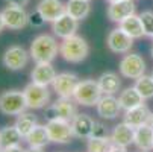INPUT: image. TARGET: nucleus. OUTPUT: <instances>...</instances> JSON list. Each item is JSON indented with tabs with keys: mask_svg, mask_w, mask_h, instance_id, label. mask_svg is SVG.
Segmentation results:
<instances>
[{
	"mask_svg": "<svg viewBox=\"0 0 153 152\" xmlns=\"http://www.w3.org/2000/svg\"><path fill=\"white\" fill-rule=\"evenodd\" d=\"M65 12L70 14L73 18L82 21L91 14L90 0H68L65 3Z\"/></svg>",
	"mask_w": 153,
	"mask_h": 152,
	"instance_id": "5701e85b",
	"label": "nucleus"
},
{
	"mask_svg": "<svg viewBox=\"0 0 153 152\" xmlns=\"http://www.w3.org/2000/svg\"><path fill=\"white\" fill-rule=\"evenodd\" d=\"M152 76H153V73H152Z\"/></svg>",
	"mask_w": 153,
	"mask_h": 152,
	"instance_id": "c03bdc74",
	"label": "nucleus"
},
{
	"mask_svg": "<svg viewBox=\"0 0 153 152\" xmlns=\"http://www.w3.org/2000/svg\"><path fill=\"white\" fill-rule=\"evenodd\" d=\"M134 87L138 90V93L143 96L144 100L153 99V76L143 75L141 78L135 79V85Z\"/></svg>",
	"mask_w": 153,
	"mask_h": 152,
	"instance_id": "c85d7f7f",
	"label": "nucleus"
},
{
	"mask_svg": "<svg viewBox=\"0 0 153 152\" xmlns=\"http://www.w3.org/2000/svg\"><path fill=\"white\" fill-rule=\"evenodd\" d=\"M150 116H152V111L149 110L147 105H140L137 108H132V110H127L124 111V116H123V122H126L127 125H130L132 128H140L143 125H147L150 122Z\"/></svg>",
	"mask_w": 153,
	"mask_h": 152,
	"instance_id": "aec40b11",
	"label": "nucleus"
},
{
	"mask_svg": "<svg viewBox=\"0 0 153 152\" xmlns=\"http://www.w3.org/2000/svg\"><path fill=\"white\" fill-rule=\"evenodd\" d=\"M94 119L90 114H85V113H77L71 123V129H73V136L76 139H86L88 140L91 137L93 133V128H94Z\"/></svg>",
	"mask_w": 153,
	"mask_h": 152,
	"instance_id": "dca6fc26",
	"label": "nucleus"
},
{
	"mask_svg": "<svg viewBox=\"0 0 153 152\" xmlns=\"http://www.w3.org/2000/svg\"><path fill=\"white\" fill-rule=\"evenodd\" d=\"M97 82H99V87H100V90H102L103 94H115L120 90V87H121V81H120L118 75L114 73V72L102 73L99 76Z\"/></svg>",
	"mask_w": 153,
	"mask_h": 152,
	"instance_id": "b1692460",
	"label": "nucleus"
},
{
	"mask_svg": "<svg viewBox=\"0 0 153 152\" xmlns=\"http://www.w3.org/2000/svg\"><path fill=\"white\" fill-rule=\"evenodd\" d=\"M140 18H141L146 37L153 38V12L152 11H144V12L140 14Z\"/></svg>",
	"mask_w": 153,
	"mask_h": 152,
	"instance_id": "7c9ffc66",
	"label": "nucleus"
},
{
	"mask_svg": "<svg viewBox=\"0 0 153 152\" xmlns=\"http://www.w3.org/2000/svg\"><path fill=\"white\" fill-rule=\"evenodd\" d=\"M109 152H127V148L118 146V145H114L112 143V148H111V151H109Z\"/></svg>",
	"mask_w": 153,
	"mask_h": 152,
	"instance_id": "c9c22d12",
	"label": "nucleus"
},
{
	"mask_svg": "<svg viewBox=\"0 0 153 152\" xmlns=\"http://www.w3.org/2000/svg\"><path fill=\"white\" fill-rule=\"evenodd\" d=\"M118 102H120L121 110L127 111V110H132V108H137V106L143 105L144 103V99L138 93V90L135 88V87H127V88H124L120 93Z\"/></svg>",
	"mask_w": 153,
	"mask_h": 152,
	"instance_id": "4be33fe9",
	"label": "nucleus"
},
{
	"mask_svg": "<svg viewBox=\"0 0 153 152\" xmlns=\"http://www.w3.org/2000/svg\"><path fill=\"white\" fill-rule=\"evenodd\" d=\"M135 3L134 0H118V2L109 3L108 6V18L112 21V23H121V21L127 17H130L132 14H135Z\"/></svg>",
	"mask_w": 153,
	"mask_h": 152,
	"instance_id": "4468645a",
	"label": "nucleus"
},
{
	"mask_svg": "<svg viewBox=\"0 0 153 152\" xmlns=\"http://www.w3.org/2000/svg\"><path fill=\"white\" fill-rule=\"evenodd\" d=\"M25 152H44V151H42V148H29Z\"/></svg>",
	"mask_w": 153,
	"mask_h": 152,
	"instance_id": "4c0bfd02",
	"label": "nucleus"
},
{
	"mask_svg": "<svg viewBox=\"0 0 153 152\" xmlns=\"http://www.w3.org/2000/svg\"><path fill=\"white\" fill-rule=\"evenodd\" d=\"M29 110H41L50 103V90L47 85L30 82L23 88Z\"/></svg>",
	"mask_w": 153,
	"mask_h": 152,
	"instance_id": "423d86ee",
	"label": "nucleus"
},
{
	"mask_svg": "<svg viewBox=\"0 0 153 152\" xmlns=\"http://www.w3.org/2000/svg\"><path fill=\"white\" fill-rule=\"evenodd\" d=\"M118 70L126 79H138L146 75V61L138 53H126L118 64Z\"/></svg>",
	"mask_w": 153,
	"mask_h": 152,
	"instance_id": "0eeeda50",
	"label": "nucleus"
},
{
	"mask_svg": "<svg viewBox=\"0 0 153 152\" xmlns=\"http://www.w3.org/2000/svg\"><path fill=\"white\" fill-rule=\"evenodd\" d=\"M5 26L11 31H21L29 25V14L23 6L6 5L2 11Z\"/></svg>",
	"mask_w": 153,
	"mask_h": 152,
	"instance_id": "9d476101",
	"label": "nucleus"
},
{
	"mask_svg": "<svg viewBox=\"0 0 153 152\" xmlns=\"http://www.w3.org/2000/svg\"><path fill=\"white\" fill-rule=\"evenodd\" d=\"M134 145L140 151H147V152L153 151V128L150 126V123L135 128Z\"/></svg>",
	"mask_w": 153,
	"mask_h": 152,
	"instance_id": "412c9836",
	"label": "nucleus"
},
{
	"mask_svg": "<svg viewBox=\"0 0 153 152\" xmlns=\"http://www.w3.org/2000/svg\"><path fill=\"white\" fill-rule=\"evenodd\" d=\"M5 28L6 26H5V21H3V15H2V11H0V32H2Z\"/></svg>",
	"mask_w": 153,
	"mask_h": 152,
	"instance_id": "e433bc0d",
	"label": "nucleus"
},
{
	"mask_svg": "<svg viewBox=\"0 0 153 152\" xmlns=\"http://www.w3.org/2000/svg\"><path fill=\"white\" fill-rule=\"evenodd\" d=\"M149 123H150V126L153 128V113H152V116H150V122H149Z\"/></svg>",
	"mask_w": 153,
	"mask_h": 152,
	"instance_id": "58836bf2",
	"label": "nucleus"
},
{
	"mask_svg": "<svg viewBox=\"0 0 153 152\" xmlns=\"http://www.w3.org/2000/svg\"><path fill=\"white\" fill-rule=\"evenodd\" d=\"M140 152H147V151H140Z\"/></svg>",
	"mask_w": 153,
	"mask_h": 152,
	"instance_id": "37998d69",
	"label": "nucleus"
},
{
	"mask_svg": "<svg viewBox=\"0 0 153 152\" xmlns=\"http://www.w3.org/2000/svg\"><path fill=\"white\" fill-rule=\"evenodd\" d=\"M79 29V20L73 18L70 14H62L59 18H56L53 23H52V31H53V35L61 38V40H65L68 37H73L76 35Z\"/></svg>",
	"mask_w": 153,
	"mask_h": 152,
	"instance_id": "ddd939ff",
	"label": "nucleus"
},
{
	"mask_svg": "<svg viewBox=\"0 0 153 152\" xmlns=\"http://www.w3.org/2000/svg\"><path fill=\"white\" fill-rule=\"evenodd\" d=\"M15 128L18 129V133L23 136V139H26L29 136V133L32 131V129L38 125V119L33 113H21L17 116V120H15Z\"/></svg>",
	"mask_w": 153,
	"mask_h": 152,
	"instance_id": "cd10ccee",
	"label": "nucleus"
},
{
	"mask_svg": "<svg viewBox=\"0 0 153 152\" xmlns=\"http://www.w3.org/2000/svg\"><path fill=\"white\" fill-rule=\"evenodd\" d=\"M29 58H30V53L23 46L14 44L5 50V53L2 56V62L8 70L18 72V70H23L27 66Z\"/></svg>",
	"mask_w": 153,
	"mask_h": 152,
	"instance_id": "6e6552de",
	"label": "nucleus"
},
{
	"mask_svg": "<svg viewBox=\"0 0 153 152\" xmlns=\"http://www.w3.org/2000/svg\"><path fill=\"white\" fill-rule=\"evenodd\" d=\"M106 44L109 47L112 53H129L130 49L134 46V38L129 37L120 26L112 29L111 32L108 34V38H106Z\"/></svg>",
	"mask_w": 153,
	"mask_h": 152,
	"instance_id": "9b49d317",
	"label": "nucleus"
},
{
	"mask_svg": "<svg viewBox=\"0 0 153 152\" xmlns=\"http://www.w3.org/2000/svg\"><path fill=\"white\" fill-rule=\"evenodd\" d=\"M56 70L52 66V62H36L35 67L30 72L32 82L41 84V85H52L56 78Z\"/></svg>",
	"mask_w": 153,
	"mask_h": 152,
	"instance_id": "a211bd4d",
	"label": "nucleus"
},
{
	"mask_svg": "<svg viewBox=\"0 0 153 152\" xmlns=\"http://www.w3.org/2000/svg\"><path fill=\"white\" fill-rule=\"evenodd\" d=\"M44 23H46L44 17H42L36 9H35L32 14H29V25H30L32 28H41Z\"/></svg>",
	"mask_w": 153,
	"mask_h": 152,
	"instance_id": "473e14b6",
	"label": "nucleus"
},
{
	"mask_svg": "<svg viewBox=\"0 0 153 152\" xmlns=\"http://www.w3.org/2000/svg\"><path fill=\"white\" fill-rule=\"evenodd\" d=\"M21 140H25V139L18 133L15 125H6L3 128H0V146L3 149L11 148V146H17L21 143Z\"/></svg>",
	"mask_w": 153,
	"mask_h": 152,
	"instance_id": "bb28decb",
	"label": "nucleus"
},
{
	"mask_svg": "<svg viewBox=\"0 0 153 152\" xmlns=\"http://www.w3.org/2000/svg\"><path fill=\"white\" fill-rule=\"evenodd\" d=\"M108 3H114V2H118V0H106Z\"/></svg>",
	"mask_w": 153,
	"mask_h": 152,
	"instance_id": "ea45409f",
	"label": "nucleus"
},
{
	"mask_svg": "<svg viewBox=\"0 0 153 152\" xmlns=\"http://www.w3.org/2000/svg\"><path fill=\"white\" fill-rule=\"evenodd\" d=\"M76 114H77V103L73 97H70V99L68 97H58L53 103H49L46 106V111H44L46 120L61 119V120L71 122Z\"/></svg>",
	"mask_w": 153,
	"mask_h": 152,
	"instance_id": "7ed1b4c3",
	"label": "nucleus"
},
{
	"mask_svg": "<svg viewBox=\"0 0 153 152\" xmlns=\"http://www.w3.org/2000/svg\"><path fill=\"white\" fill-rule=\"evenodd\" d=\"M79 84V78L74 73L70 72H64V73H58L53 84H52V88L53 91L58 94V97H73L74 90Z\"/></svg>",
	"mask_w": 153,
	"mask_h": 152,
	"instance_id": "f8f14e48",
	"label": "nucleus"
},
{
	"mask_svg": "<svg viewBox=\"0 0 153 152\" xmlns=\"http://www.w3.org/2000/svg\"><path fill=\"white\" fill-rule=\"evenodd\" d=\"M30 58L36 62H52L59 53V44L53 35L39 34L36 35L29 49Z\"/></svg>",
	"mask_w": 153,
	"mask_h": 152,
	"instance_id": "f257e3e1",
	"label": "nucleus"
},
{
	"mask_svg": "<svg viewBox=\"0 0 153 152\" xmlns=\"http://www.w3.org/2000/svg\"><path fill=\"white\" fill-rule=\"evenodd\" d=\"M8 5H15V6H27L30 3V0H6Z\"/></svg>",
	"mask_w": 153,
	"mask_h": 152,
	"instance_id": "72a5a7b5",
	"label": "nucleus"
},
{
	"mask_svg": "<svg viewBox=\"0 0 153 152\" xmlns=\"http://www.w3.org/2000/svg\"><path fill=\"white\" fill-rule=\"evenodd\" d=\"M102 96H103V93L100 90L97 81L82 79V81H79V84L76 87L73 99L76 100L77 105H82V106H96Z\"/></svg>",
	"mask_w": 153,
	"mask_h": 152,
	"instance_id": "20e7f679",
	"label": "nucleus"
},
{
	"mask_svg": "<svg viewBox=\"0 0 153 152\" xmlns=\"http://www.w3.org/2000/svg\"><path fill=\"white\" fill-rule=\"evenodd\" d=\"M134 139H135V128L127 125L126 122H121V123L115 125L112 133H111L112 143L118 145V146L127 148L130 145H134Z\"/></svg>",
	"mask_w": 153,
	"mask_h": 152,
	"instance_id": "6ab92c4d",
	"label": "nucleus"
},
{
	"mask_svg": "<svg viewBox=\"0 0 153 152\" xmlns=\"http://www.w3.org/2000/svg\"><path fill=\"white\" fill-rule=\"evenodd\" d=\"M36 11L44 17L46 21L53 23L56 18L65 14V3L61 0H39L36 3Z\"/></svg>",
	"mask_w": 153,
	"mask_h": 152,
	"instance_id": "f3484780",
	"label": "nucleus"
},
{
	"mask_svg": "<svg viewBox=\"0 0 153 152\" xmlns=\"http://www.w3.org/2000/svg\"><path fill=\"white\" fill-rule=\"evenodd\" d=\"M90 2H91V0H90Z\"/></svg>",
	"mask_w": 153,
	"mask_h": 152,
	"instance_id": "a18cd8bd",
	"label": "nucleus"
},
{
	"mask_svg": "<svg viewBox=\"0 0 153 152\" xmlns=\"http://www.w3.org/2000/svg\"><path fill=\"white\" fill-rule=\"evenodd\" d=\"M91 137H96V139H105V137H111V134H109L106 125H103L102 122H94V128H93Z\"/></svg>",
	"mask_w": 153,
	"mask_h": 152,
	"instance_id": "2f4dec72",
	"label": "nucleus"
},
{
	"mask_svg": "<svg viewBox=\"0 0 153 152\" xmlns=\"http://www.w3.org/2000/svg\"><path fill=\"white\" fill-rule=\"evenodd\" d=\"M27 108L23 90H6L0 94V113L5 116H18Z\"/></svg>",
	"mask_w": 153,
	"mask_h": 152,
	"instance_id": "39448f33",
	"label": "nucleus"
},
{
	"mask_svg": "<svg viewBox=\"0 0 153 152\" xmlns=\"http://www.w3.org/2000/svg\"><path fill=\"white\" fill-rule=\"evenodd\" d=\"M118 26H120L129 37H132L134 40L143 38V37L146 35V34H144L143 23H141V18H140V15H137V14H132L130 17L124 18Z\"/></svg>",
	"mask_w": 153,
	"mask_h": 152,
	"instance_id": "393cba45",
	"label": "nucleus"
},
{
	"mask_svg": "<svg viewBox=\"0 0 153 152\" xmlns=\"http://www.w3.org/2000/svg\"><path fill=\"white\" fill-rule=\"evenodd\" d=\"M96 110L102 119L112 120V119L118 117V114L121 111V106H120L118 99L114 94H103L96 105Z\"/></svg>",
	"mask_w": 153,
	"mask_h": 152,
	"instance_id": "2eb2a0df",
	"label": "nucleus"
},
{
	"mask_svg": "<svg viewBox=\"0 0 153 152\" xmlns=\"http://www.w3.org/2000/svg\"><path fill=\"white\" fill-rule=\"evenodd\" d=\"M111 148H112L111 137H105V139L90 137L88 143H86V152H109Z\"/></svg>",
	"mask_w": 153,
	"mask_h": 152,
	"instance_id": "c756f323",
	"label": "nucleus"
},
{
	"mask_svg": "<svg viewBox=\"0 0 153 152\" xmlns=\"http://www.w3.org/2000/svg\"><path fill=\"white\" fill-rule=\"evenodd\" d=\"M3 152H25V149L21 148L20 145H17V146H11V148H5L3 149Z\"/></svg>",
	"mask_w": 153,
	"mask_h": 152,
	"instance_id": "f704fd0d",
	"label": "nucleus"
},
{
	"mask_svg": "<svg viewBox=\"0 0 153 152\" xmlns=\"http://www.w3.org/2000/svg\"><path fill=\"white\" fill-rule=\"evenodd\" d=\"M0 152H3V148L2 146H0Z\"/></svg>",
	"mask_w": 153,
	"mask_h": 152,
	"instance_id": "79ce46f5",
	"label": "nucleus"
},
{
	"mask_svg": "<svg viewBox=\"0 0 153 152\" xmlns=\"http://www.w3.org/2000/svg\"><path fill=\"white\" fill-rule=\"evenodd\" d=\"M25 140L29 145V148H44V146H47L50 143V137H49L46 125H36Z\"/></svg>",
	"mask_w": 153,
	"mask_h": 152,
	"instance_id": "a878e982",
	"label": "nucleus"
},
{
	"mask_svg": "<svg viewBox=\"0 0 153 152\" xmlns=\"http://www.w3.org/2000/svg\"><path fill=\"white\" fill-rule=\"evenodd\" d=\"M152 58H153V46H152Z\"/></svg>",
	"mask_w": 153,
	"mask_h": 152,
	"instance_id": "a19ab883",
	"label": "nucleus"
},
{
	"mask_svg": "<svg viewBox=\"0 0 153 152\" xmlns=\"http://www.w3.org/2000/svg\"><path fill=\"white\" fill-rule=\"evenodd\" d=\"M59 55L70 64H79L85 61L90 55V44L85 38L73 35L62 40L59 44Z\"/></svg>",
	"mask_w": 153,
	"mask_h": 152,
	"instance_id": "f03ea898",
	"label": "nucleus"
},
{
	"mask_svg": "<svg viewBox=\"0 0 153 152\" xmlns=\"http://www.w3.org/2000/svg\"><path fill=\"white\" fill-rule=\"evenodd\" d=\"M46 128H47V133H49V137H50L52 143L67 145V143H70L74 139L71 123L67 122V120H61V119L47 120Z\"/></svg>",
	"mask_w": 153,
	"mask_h": 152,
	"instance_id": "1a4fd4ad",
	"label": "nucleus"
}]
</instances>
